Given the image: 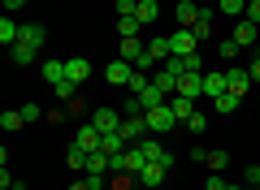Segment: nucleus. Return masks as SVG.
<instances>
[{"label":"nucleus","mask_w":260,"mask_h":190,"mask_svg":"<svg viewBox=\"0 0 260 190\" xmlns=\"http://www.w3.org/2000/svg\"><path fill=\"white\" fill-rule=\"evenodd\" d=\"M143 117H148V130H152V134H169V130H178V117H174L169 104H156V108H148Z\"/></svg>","instance_id":"1"},{"label":"nucleus","mask_w":260,"mask_h":190,"mask_svg":"<svg viewBox=\"0 0 260 190\" xmlns=\"http://www.w3.org/2000/svg\"><path fill=\"white\" fill-rule=\"evenodd\" d=\"M143 164H148V160H143L139 143H130L121 156H113V173H135V177H139V173H143Z\"/></svg>","instance_id":"2"},{"label":"nucleus","mask_w":260,"mask_h":190,"mask_svg":"<svg viewBox=\"0 0 260 190\" xmlns=\"http://www.w3.org/2000/svg\"><path fill=\"white\" fill-rule=\"evenodd\" d=\"M169 48H174V56H195L200 52V39H195L191 26H178L174 35H169Z\"/></svg>","instance_id":"3"},{"label":"nucleus","mask_w":260,"mask_h":190,"mask_svg":"<svg viewBox=\"0 0 260 190\" xmlns=\"http://www.w3.org/2000/svg\"><path fill=\"white\" fill-rule=\"evenodd\" d=\"M121 121H126V117H121V108H95L91 112V126L100 130V134H117Z\"/></svg>","instance_id":"4"},{"label":"nucleus","mask_w":260,"mask_h":190,"mask_svg":"<svg viewBox=\"0 0 260 190\" xmlns=\"http://www.w3.org/2000/svg\"><path fill=\"white\" fill-rule=\"evenodd\" d=\"M130 73H135V65L130 61H109V69H104V78H109V87H130Z\"/></svg>","instance_id":"5"},{"label":"nucleus","mask_w":260,"mask_h":190,"mask_svg":"<svg viewBox=\"0 0 260 190\" xmlns=\"http://www.w3.org/2000/svg\"><path fill=\"white\" fill-rule=\"evenodd\" d=\"M230 39L239 48H251V44H260V26H256V22H247V18H239V26H234Z\"/></svg>","instance_id":"6"},{"label":"nucleus","mask_w":260,"mask_h":190,"mask_svg":"<svg viewBox=\"0 0 260 190\" xmlns=\"http://www.w3.org/2000/svg\"><path fill=\"white\" fill-rule=\"evenodd\" d=\"M121 138H126V143H139V138H148V117H126L121 121Z\"/></svg>","instance_id":"7"},{"label":"nucleus","mask_w":260,"mask_h":190,"mask_svg":"<svg viewBox=\"0 0 260 190\" xmlns=\"http://www.w3.org/2000/svg\"><path fill=\"white\" fill-rule=\"evenodd\" d=\"M152 87H156L165 100H174V95H178V78L165 69V65H160V69H152Z\"/></svg>","instance_id":"8"},{"label":"nucleus","mask_w":260,"mask_h":190,"mask_svg":"<svg viewBox=\"0 0 260 190\" xmlns=\"http://www.w3.org/2000/svg\"><path fill=\"white\" fill-rule=\"evenodd\" d=\"M178 95L200 100V95H204V73H182V78H178Z\"/></svg>","instance_id":"9"},{"label":"nucleus","mask_w":260,"mask_h":190,"mask_svg":"<svg viewBox=\"0 0 260 190\" xmlns=\"http://www.w3.org/2000/svg\"><path fill=\"white\" fill-rule=\"evenodd\" d=\"M225 82H230L234 95H247V91H251V73L243 69V65H230V69H225Z\"/></svg>","instance_id":"10"},{"label":"nucleus","mask_w":260,"mask_h":190,"mask_svg":"<svg viewBox=\"0 0 260 190\" xmlns=\"http://www.w3.org/2000/svg\"><path fill=\"white\" fill-rule=\"evenodd\" d=\"M143 52H148V44H143L139 35H135V39H121V48H117V56H121V61H130V65H139Z\"/></svg>","instance_id":"11"},{"label":"nucleus","mask_w":260,"mask_h":190,"mask_svg":"<svg viewBox=\"0 0 260 190\" xmlns=\"http://www.w3.org/2000/svg\"><path fill=\"white\" fill-rule=\"evenodd\" d=\"M225 91H230V82H225V69L204 73V95H208V100H217V95H225Z\"/></svg>","instance_id":"12"},{"label":"nucleus","mask_w":260,"mask_h":190,"mask_svg":"<svg viewBox=\"0 0 260 190\" xmlns=\"http://www.w3.org/2000/svg\"><path fill=\"white\" fill-rule=\"evenodd\" d=\"M18 44H30V48L39 52V48L48 44V30H44V22H30V26H22V39H18Z\"/></svg>","instance_id":"13"},{"label":"nucleus","mask_w":260,"mask_h":190,"mask_svg":"<svg viewBox=\"0 0 260 190\" xmlns=\"http://www.w3.org/2000/svg\"><path fill=\"white\" fill-rule=\"evenodd\" d=\"M165 173H169L165 164H143V173H139V186H143V190H156L160 181H165Z\"/></svg>","instance_id":"14"},{"label":"nucleus","mask_w":260,"mask_h":190,"mask_svg":"<svg viewBox=\"0 0 260 190\" xmlns=\"http://www.w3.org/2000/svg\"><path fill=\"white\" fill-rule=\"evenodd\" d=\"M65 78H70V82H87V78H91V61H83V56L65 61Z\"/></svg>","instance_id":"15"},{"label":"nucleus","mask_w":260,"mask_h":190,"mask_svg":"<svg viewBox=\"0 0 260 190\" xmlns=\"http://www.w3.org/2000/svg\"><path fill=\"white\" fill-rule=\"evenodd\" d=\"M100 138H104V134L91 126V121H87V126H78V138H74V143L87 147V151H100Z\"/></svg>","instance_id":"16"},{"label":"nucleus","mask_w":260,"mask_h":190,"mask_svg":"<svg viewBox=\"0 0 260 190\" xmlns=\"http://www.w3.org/2000/svg\"><path fill=\"white\" fill-rule=\"evenodd\" d=\"M169 108H174L178 126H186V121L195 117V100H186V95H174V100H169Z\"/></svg>","instance_id":"17"},{"label":"nucleus","mask_w":260,"mask_h":190,"mask_svg":"<svg viewBox=\"0 0 260 190\" xmlns=\"http://www.w3.org/2000/svg\"><path fill=\"white\" fill-rule=\"evenodd\" d=\"M139 151H143V160L148 164H160V156H165V143H160V138H139Z\"/></svg>","instance_id":"18"},{"label":"nucleus","mask_w":260,"mask_h":190,"mask_svg":"<svg viewBox=\"0 0 260 190\" xmlns=\"http://www.w3.org/2000/svg\"><path fill=\"white\" fill-rule=\"evenodd\" d=\"M195 39H200V44H204L208 35H213V9H208V5H200V18H195Z\"/></svg>","instance_id":"19"},{"label":"nucleus","mask_w":260,"mask_h":190,"mask_svg":"<svg viewBox=\"0 0 260 190\" xmlns=\"http://www.w3.org/2000/svg\"><path fill=\"white\" fill-rule=\"evenodd\" d=\"M18 39H22V26L9 18V13H5V18H0V44H5V48H13Z\"/></svg>","instance_id":"20"},{"label":"nucleus","mask_w":260,"mask_h":190,"mask_svg":"<svg viewBox=\"0 0 260 190\" xmlns=\"http://www.w3.org/2000/svg\"><path fill=\"white\" fill-rule=\"evenodd\" d=\"M87 173H113V156L109 151H91L87 156Z\"/></svg>","instance_id":"21"},{"label":"nucleus","mask_w":260,"mask_h":190,"mask_svg":"<svg viewBox=\"0 0 260 190\" xmlns=\"http://www.w3.org/2000/svg\"><path fill=\"white\" fill-rule=\"evenodd\" d=\"M195 18H200V5L195 0H178V26H195Z\"/></svg>","instance_id":"22"},{"label":"nucleus","mask_w":260,"mask_h":190,"mask_svg":"<svg viewBox=\"0 0 260 190\" xmlns=\"http://www.w3.org/2000/svg\"><path fill=\"white\" fill-rule=\"evenodd\" d=\"M135 18H139L143 26H152V22L160 18V5H156V0H139V9H135Z\"/></svg>","instance_id":"23"},{"label":"nucleus","mask_w":260,"mask_h":190,"mask_svg":"<svg viewBox=\"0 0 260 190\" xmlns=\"http://www.w3.org/2000/svg\"><path fill=\"white\" fill-rule=\"evenodd\" d=\"M87 156H91V151H87V147L70 143V151H65V164H70V169H83V173H87Z\"/></svg>","instance_id":"24"},{"label":"nucleus","mask_w":260,"mask_h":190,"mask_svg":"<svg viewBox=\"0 0 260 190\" xmlns=\"http://www.w3.org/2000/svg\"><path fill=\"white\" fill-rule=\"evenodd\" d=\"M217 13H225V18H247V0H217Z\"/></svg>","instance_id":"25"},{"label":"nucleus","mask_w":260,"mask_h":190,"mask_svg":"<svg viewBox=\"0 0 260 190\" xmlns=\"http://www.w3.org/2000/svg\"><path fill=\"white\" fill-rule=\"evenodd\" d=\"M44 82H48V87L65 82V61H44Z\"/></svg>","instance_id":"26"},{"label":"nucleus","mask_w":260,"mask_h":190,"mask_svg":"<svg viewBox=\"0 0 260 190\" xmlns=\"http://www.w3.org/2000/svg\"><path fill=\"white\" fill-rule=\"evenodd\" d=\"M139 30H143V22L135 18V13H130V18H117V35H121V39H135Z\"/></svg>","instance_id":"27"},{"label":"nucleus","mask_w":260,"mask_h":190,"mask_svg":"<svg viewBox=\"0 0 260 190\" xmlns=\"http://www.w3.org/2000/svg\"><path fill=\"white\" fill-rule=\"evenodd\" d=\"M9 56H13V65H30L39 52H35L30 44H13V48H9Z\"/></svg>","instance_id":"28"},{"label":"nucleus","mask_w":260,"mask_h":190,"mask_svg":"<svg viewBox=\"0 0 260 190\" xmlns=\"http://www.w3.org/2000/svg\"><path fill=\"white\" fill-rule=\"evenodd\" d=\"M148 87H152V73H143V69H135V73H130V95H143Z\"/></svg>","instance_id":"29"},{"label":"nucleus","mask_w":260,"mask_h":190,"mask_svg":"<svg viewBox=\"0 0 260 190\" xmlns=\"http://www.w3.org/2000/svg\"><path fill=\"white\" fill-rule=\"evenodd\" d=\"M239 100H243V95H234V91H225V95H217V112H234V108H239Z\"/></svg>","instance_id":"30"},{"label":"nucleus","mask_w":260,"mask_h":190,"mask_svg":"<svg viewBox=\"0 0 260 190\" xmlns=\"http://www.w3.org/2000/svg\"><path fill=\"white\" fill-rule=\"evenodd\" d=\"M22 126H26L22 108H18V112H0V130H22Z\"/></svg>","instance_id":"31"},{"label":"nucleus","mask_w":260,"mask_h":190,"mask_svg":"<svg viewBox=\"0 0 260 190\" xmlns=\"http://www.w3.org/2000/svg\"><path fill=\"white\" fill-rule=\"evenodd\" d=\"M204 164H208L213 173H221L225 164H230V151H221V147H217V151H208V160H204Z\"/></svg>","instance_id":"32"},{"label":"nucleus","mask_w":260,"mask_h":190,"mask_svg":"<svg viewBox=\"0 0 260 190\" xmlns=\"http://www.w3.org/2000/svg\"><path fill=\"white\" fill-rule=\"evenodd\" d=\"M52 91H56V95H61L65 104H70V100H78V82H70V78H65V82H56Z\"/></svg>","instance_id":"33"},{"label":"nucleus","mask_w":260,"mask_h":190,"mask_svg":"<svg viewBox=\"0 0 260 190\" xmlns=\"http://www.w3.org/2000/svg\"><path fill=\"white\" fill-rule=\"evenodd\" d=\"M217 56H221V61H234V56H239V44H234V39H221V44H217Z\"/></svg>","instance_id":"34"},{"label":"nucleus","mask_w":260,"mask_h":190,"mask_svg":"<svg viewBox=\"0 0 260 190\" xmlns=\"http://www.w3.org/2000/svg\"><path fill=\"white\" fill-rule=\"evenodd\" d=\"M165 69L174 73V78H182V73H186V56H169V61H165Z\"/></svg>","instance_id":"35"},{"label":"nucleus","mask_w":260,"mask_h":190,"mask_svg":"<svg viewBox=\"0 0 260 190\" xmlns=\"http://www.w3.org/2000/svg\"><path fill=\"white\" fill-rule=\"evenodd\" d=\"M186 130H191V134H204V130H208V117H204V112H195V117L186 121Z\"/></svg>","instance_id":"36"},{"label":"nucleus","mask_w":260,"mask_h":190,"mask_svg":"<svg viewBox=\"0 0 260 190\" xmlns=\"http://www.w3.org/2000/svg\"><path fill=\"white\" fill-rule=\"evenodd\" d=\"M135 9H139V0H117V18H130Z\"/></svg>","instance_id":"37"},{"label":"nucleus","mask_w":260,"mask_h":190,"mask_svg":"<svg viewBox=\"0 0 260 190\" xmlns=\"http://www.w3.org/2000/svg\"><path fill=\"white\" fill-rule=\"evenodd\" d=\"M87 186L91 190H109V181H104V173H87Z\"/></svg>","instance_id":"38"},{"label":"nucleus","mask_w":260,"mask_h":190,"mask_svg":"<svg viewBox=\"0 0 260 190\" xmlns=\"http://www.w3.org/2000/svg\"><path fill=\"white\" fill-rule=\"evenodd\" d=\"M39 112H44L39 104H22V117H26V126H30V121H39Z\"/></svg>","instance_id":"39"},{"label":"nucleus","mask_w":260,"mask_h":190,"mask_svg":"<svg viewBox=\"0 0 260 190\" xmlns=\"http://www.w3.org/2000/svg\"><path fill=\"white\" fill-rule=\"evenodd\" d=\"M247 22H256V26H260V0H247Z\"/></svg>","instance_id":"40"},{"label":"nucleus","mask_w":260,"mask_h":190,"mask_svg":"<svg viewBox=\"0 0 260 190\" xmlns=\"http://www.w3.org/2000/svg\"><path fill=\"white\" fill-rule=\"evenodd\" d=\"M204 190H225V181H221V173H213V177L204 181Z\"/></svg>","instance_id":"41"},{"label":"nucleus","mask_w":260,"mask_h":190,"mask_svg":"<svg viewBox=\"0 0 260 190\" xmlns=\"http://www.w3.org/2000/svg\"><path fill=\"white\" fill-rule=\"evenodd\" d=\"M260 181V164H247V186H256Z\"/></svg>","instance_id":"42"},{"label":"nucleus","mask_w":260,"mask_h":190,"mask_svg":"<svg viewBox=\"0 0 260 190\" xmlns=\"http://www.w3.org/2000/svg\"><path fill=\"white\" fill-rule=\"evenodd\" d=\"M247 73H251V82H260V61H251V69H247Z\"/></svg>","instance_id":"43"},{"label":"nucleus","mask_w":260,"mask_h":190,"mask_svg":"<svg viewBox=\"0 0 260 190\" xmlns=\"http://www.w3.org/2000/svg\"><path fill=\"white\" fill-rule=\"evenodd\" d=\"M18 5H22V0H5V9H9V13H13V9H18Z\"/></svg>","instance_id":"44"},{"label":"nucleus","mask_w":260,"mask_h":190,"mask_svg":"<svg viewBox=\"0 0 260 190\" xmlns=\"http://www.w3.org/2000/svg\"><path fill=\"white\" fill-rule=\"evenodd\" d=\"M70 190H91V186H87V181H74V186H70Z\"/></svg>","instance_id":"45"},{"label":"nucleus","mask_w":260,"mask_h":190,"mask_svg":"<svg viewBox=\"0 0 260 190\" xmlns=\"http://www.w3.org/2000/svg\"><path fill=\"white\" fill-rule=\"evenodd\" d=\"M225 190H247V186H225Z\"/></svg>","instance_id":"46"},{"label":"nucleus","mask_w":260,"mask_h":190,"mask_svg":"<svg viewBox=\"0 0 260 190\" xmlns=\"http://www.w3.org/2000/svg\"><path fill=\"white\" fill-rule=\"evenodd\" d=\"M256 61H260V44H256Z\"/></svg>","instance_id":"47"},{"label":"nucleus","mask_w":260,"mask_h":190,"mask_svg":"<svg viewBox=\"0 0 260 190\" xmlns=\"http://www.w3.org/2000/svg\"><path fill=\"white\" fill-rule=\"evenodd\" d=\"M251 190H260V181H256V186H251Z\"/></svg>","instance_id":"48"},{"label":"nucleus","mask_w":260,"mask_h":190,"mask_svg":"<svg viewBox=\"0 0 260 190\" xmlns=\"http://www.w3.org/2000/svg\"><path fill=\"white\" fill-rule=\"evenodd\" d=\"M195 5H200V0H195Z\"/></svg>","instance_id":"49"}]
</instances>
